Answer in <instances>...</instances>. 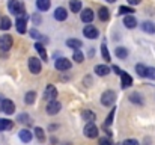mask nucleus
I'll use <instances>...</instances> for the list:
<instances>
[{"label": "nucleus", "mask_w": 155, "mask_h": 145, "mask_svg": "<svg viewBox=\"0 0 155 145\" xmlns=\"http://www.w3.org/2000/svg\"><path fill=\"white\" fill-rule=\"evenodd\" d=\"M8 9H9L11 14H14V15H17V17H21V15L27 14V12H26V6H24V3H23L21 0H9Z\"/></svg>", "instance_id": "f257e3e1"}, {"label": "nucleus", "mask_w": 155, "mask_h": 145, "mask_svg": "<svg viewBox=\"0 0 155 145\" xmlns=\"http://www.w3.org/2000/svg\"><path fill=\"white\" fill-rule=\"evenodd\" d=\"M114 101H116V92H114V91H111V89L104 91L103 95H101V104H103V106L110 107V106L114 104Z\"/></svg>", "instance_id": "f03ea898"}, {"label": "nucleus", "mask_w": 155, "mask_h": 145, "mask_svg": "<svg viewBox=\"0 0 155 145\" xmlns=\"http://www.w3.org/2000/svg\"><path fill=\"white\" fill-rule=\"evenodd\" d=\"M54 67H56V70L57 71H68V70H71V67H72V62L68 59V57H57L56 60H54Z\"/></svg>", "instance_id": "7ed1b4c3"}, {"label": "nucleus", "mask_w": 155, "mask_h": 145, "mask_svg": "<svg viewBox=\"0 0 155 145\" xmlns=\"http://www.w3.org/2000/svg\"><path fill=\"white\" fill-rule=\"evenodd\" d=\"M27 20H29V15L27 14H24V15H21V17H17V20H15V27H17V32L18 33H26L27 32Z\"/></svg>", "instance_id": "20e7f679"}, {"label": "nucleus", "mask_w": 155, "mask_h": 145, "mask_svg": "<svg viewBox=\"0 0 155 145\" xmlns=\"http://www.w3.org/2000/svg\"><path fill=\"white\" fill-rule=\"evenodd\" d=\"M14 44V38L11 35H2L0 36V51H9Z\"/></svg>", "instance_id": "39448f33"}, {"label": "nucleus", "mask_w": 155, "mask_h": 145, "mask_svg": "<svg viewBox=\"0 0 155 145\" xmlns=\"http://www.w3.org/2000/svg\"><path fill=\"white\" fill-rule=\"evenodd\" d=\"M83 35L86 38H89V40H97L100 36V30L95 26H92V24H86V27L83 29Z\"/></svg>", "instance_id": "423d86ee"}, {"label": "nucleus", "mask_w": 155, "mask_h": 145, "mask_svg": "<svg viewBox=\"0 0 155 145\" xmlns=\"http://www.w3.org/2000/svg\"><path fill=\"white\" fill-rule=\"evenodd\" d=\"M83 133H84V136L86 138H89V139H94V138H97L98 136V133H100V130H98V127L92 123V124H86L84 126V129H83Z\"/></svg>", "instance_id": "0eeeda50"}, {"label": "nucleus", "mask_w": 155, "mask_h": 145, "mask_svg": "<svg viewBox=\"0 0 155 145\" xmlns=\"http://www.w3.org/2000/svg\"><path fill=\"white\" fill-rule=\"evenodd\" d=\"M29 70H30L32 74H39L41 70H42L41 60L38 57H29Z\"/></svg>", "instance_id": "6e6552de"}, {"label": "nucleus", "mask_w": 155, "mask_h": 145, "mask_svg": "<svg viewBox=\"0 0 155 145\" xmlns=\"http://www.w3.org/2000/svg\"><path fill=\"white\" fill-rule=\"evenodd\" d=\"M60 109H62V104L57 100H53V101H48V104L45 107V112L48 115H57L60 112Z\"/></svg>", "instance_id": "1a4fd4ad"}, {"label": "nucleus", "mask_w": 155, "mask_h": 145, "mask_svg": "<svg viewBox=\"0 0 155 145\" xmlns=\"http://www.w3.org/2000/svg\"><path fill=\"white\" fill-rule=\"evenodd\" d=\"M94 11L91 9V8H84L81 12H80V18H81V21L83 23H86V24H91L92 21H94Z\"/></svg>", "instance_id": "9d476101"}, {"label": "nucleus", "mask_w": 155, "mask_h": 145, "mask_svg": "<svg viewBox=\"0 0 155 145\" xmlns=\"http://www.w3.org/2000/svg\"><path fill=\"white\" fill-rule=\"evenodd\" d=\"M56 97H57L56 86H54V85H47V88H45V91H44V98L48 100V101H53V100H56Z\"/></svg>", "instance_id": "9b49d317"}, {"label": "nucleus", "mask_w": 155, "mask_h": 145, "mask_svg": "<svg viewBox=\"0 0 155 145\" xmlns=\"http://www.w3.org/2000/svg\"><path fill=\"white\" fill-rule=\"evenodd\" d=\"M54 18L57 20V21H65L66 18H68V11L63 8V6H59V8H56L54 9Z\"/></svg>", "instance_id": "f8f14e48"}, {"label": "nucleus", "mask_w": 155, "mask_h": 145, "mask_svg": "<svg viewBox=\"0 0 155 145\" xmlns=\"http://www.w3.org/2000/svg\"><path fill=\"white\" fill-rule=\"evenodd\" d=\"M2 110H3L6 115H12V113H15V103H14L12 100H8V98H5Z\"/></svg>", "instance_id": "ddd939ff"}, {"label": "nucleus", "mask_w": 155, "mask_h": 145, "mask_svg": "<svg viewBox=\"0 0 155 145\" xmlns=\"http://www.w3.org/2000/svg\"><path fill=\"white\" fill-rule=\"evenodd\" d=\"M18 138H20V141H21V142H24V144H29V142L33 139V133H32L29 129H23V130H20V133H18Z\"/></svg>", "instance_id": "4468645a"}, {"label": "nucleus", "mask_w": 155, "mask_h": 145, "mask_svg": "<svg viewBox=\"0 0 155 145\" xmlns=\"http://www.w3.org/2000/svg\"><path fill=\"white\" fill-rule=\"evenodd\" d=\"M133 85V77L128 74V73H122V76H120V86H122V89H127V88H130Z\"/></svg>", "instance_id": "2eb2a0df"}, {"label": "nucleus", "mask_w": 155, "mask_h": 145, "mask_svg": "<svg viewBox=\"0 0 155 145\" xmlns=\"http://www.w3.org/2000/svg\"><path fill=\"white\" fill-rule=\"evenodd\" d=\"M35 50L38 51V54H39L41 60H44V62H47V60H48L47 50H45V47H44V44H42V43H36V44H35Z\"/></svg>", "instance_id": "dca6fc26"}, {"label": "nucleus", "mask_w": 155, "mask_h": 145, "mask_svg": "<svg viewBox=\"0 0 155 145\" xmlns=\"http://www.w3.org/2000/svg\"><path fill=\"white\" fill-rule=\"evenodd\" d=\"M128 98H130V101H131L133 104H137V106H143V104H145L143 97H142V94H139V92H131V94L128 95Z\"/></svg>", "instance_id": "f3484780"}, {"label": "nucleus", "mask_w": 155, "mask_h": 145, "mask_svg": "<svg viewBox=\"0 0 155 145\" xmlns=\"http://www.w3.org/2000/svg\"><path fill=\"white\" fill-rule=\"evenodd\" d=\"M124 26H125L127 29H134V27L137 26V18H136L134 15H127V17H124Z\"/></svg>", "instance_id": "a211bd4d"}, {"label": "nucleus", "mask_w": 155, "mask_h": 145, "mask_svg": "<svg viewBox=\"0 0 155 145\" xmlns=\"http://www.w3.org/2000/svg\"><path fill=\"white\" fill-rule=\"evenodd\" d=\"M81 118H83V121H86V124H92L97 119V115L92 110H83L81 112Z\"/></svg>", "instance_id": "6ab92c4d"}, {"label": "nucleus", "mask_w": 155, "mask_h": 145, "mask_svg": "<svg viewBox=\"0 0 155 145\" xmlns=\"http://www.w3.org/2000/svg\"><path fill=\"white\" fill-rule=\"evenodd\" d=\"M98 18L101 21H108L110 20V11H108V8L100 6V9H98Z\"/></svg>", "instance_id": "aec40b11"}, {"label": "nucleus", "mask_w": 155, "mask_h": 145, "mask_svg": "<svg viewBox=\"0 0 155 145\" xmlns=\"http://www.w3.org/2000/svg\"><path fill=\"white\" fill-rule=\"evenodd\" d=\"M50 6H51V0H36V8H38V11H41V12L48 11Z\"/></svg>", "instance_id": "412c9836"}, {"label": "nucleus", "mask_w": 155, "mask_h": 145, "mask_svg": "<svg viewBox=\"0 0 155 145\" xmlns=\"http://www.w3.org/2000/svg\"><path fill=\"white\" fill-rule=\"evenodd\" d=\"M94 71H95V74H97V76L104 77V76H107V74L110 73V68H108L107 65H95Z\"/></svg>", "instance_id": "4be33fe9"}, {"label": "nucleus", "mask_w": 155, "mask_h": 145, "mask_svg": "<svg viewBox=\"0 0 155 145\" xmlns=\"http://www.w3.org/2000/svg\"><path fill=\"white\" fill-rule=\"evenodd\" d=\"M14 126V123L9 119V118H0V132H5V130H11Z\"/></svg>", "instance_id": "5701e85b"}, {"label": "nucleus", "mask_w": 155, "mask_h": 145, "mask_svg": "<svg viewBox=\"0 0 155 145\" xmlns=\"http://www.w3.org/2000/svg\"><path fill=\"white\" fill-rule=\"evenodd\" d=\"M142 29H143V32L154 35L155 33V23H152V21H143V23H142Z\"/></svg>", "instance_id": "b1692460"}, {"label": "nucleus", "mask_w": 155, "mask_h": 145, "mask_svg": "<svg viewBox=\"0 0 155 145\" xmlns=\"http://www.w3.org/2000/svg\"><path fill=\"white\" fill-rule=\"evenodd\" d=\"M66 46L69 48H74V50H80L81 46H83V43L80 41V40H75V38H69V40H66Z\"/></svg>", "instance_id": "393cba45"}, {"label": "nucleus", "mask_w": 155, "mask_h": 145, "mask_svg": "<svg viewBox=\"0 0 155 145\" xmlns=\"http://www.w3.org/2000/svg\"><path fill=\"white\" fill-rule=\"evenodd\" d=\"M11 27H12V21H11V18L6 17V15L2 17V18H0V29H2V30H9Z\"/></svg>", "instance_id": "a878e982"}, {"label": "nucleus", "mask_w": 155, "mask_h": 145, "mask_svg": "<svg viewBox=\"0 0 155 145\" xmlns=\"http://www.w3.org/2000/svg\"><path fill=\"white\" fill-rule=\"evenodd\" d=\"M69 9L71 12H81V0H69Z\"/></svg>", "instance_id": "bb28decb"}, {"label": "nucleus", "mask_w": 155, "mask_h": 145, "mask_svg": "<svg viewBox=\"0 0 155 145\" xmlns=\"http://www.w3.org/2000/svg\"><path fill=\"white\" fill-rule=\"evenodd\" d=\"M136 73L139 77H148V67H145L143 64H137L136 65Z\"/></svg>", "instance_id": "cd10ccee"}, {"label": "nucleus", "mask_w": 155, "mask_h": 145, "mask_svg": "<svg viewBox=\"0 0 155 145\" xmlns=\"http://www.w3.org/2000/svg\"><path fill=\"white\" fill-rule=\"evenodd\" d=\"M35 100H36V92H35V91H29V92H26V95H24V103H26L27 106L33 104Z\"/></svg>", "instance_id": "c85d7f7f"}, {"label": "nucleus", "mask_w": 155, "mask_h": 145, "mask_svg": "<svg viewBox=\"0 0 155 145\" xmlns=\"http://www.w3.org/2000/svg\"><path fill=\"white\" fill-rule=\"evenodd\" d=\"M114 54H116L117 59H127V57H128V50L125 47H116Z\"/></svg>", "instance_id": "c756f323"}, {"label": "nucleus", "mask_w": 155, "mask_h": 145, "mask_svg": "<svg viewBox=\"0 0 155 145\" xmlns=\"http://www.w3.org/2000/svg\"><path fill=\"white\" fill-rule=\"evenodd\" d=\"M33 133H35V136H36V139H38L39 142H45V132H44V129H41V127H35Z\"/></svg>", "instance_id": "7c9ffc66"}, {"label": "nucleus", "mask_w": 155, "mask_h": 145, "mask_svg": "<svg viewBox=\"0 0 155 145\" xmlns=\"http://www.w3.org/2000/svg\"><path fill=\"white\" fill-rule=\"evenodd\" d=\"M72 60H75L77 64H81L84 60V54L81 53V50H74L72 53Z\"/></svg>", "instance_id": "2f4dec72"}, {"label": "nucleus", "mask_w": 155, "mask_h": 145, "mask_svg": "<svg viewBox=\"0 0 155 145\" xmlns=\"http://www.w3.org/2000/svg\"><path fill=\"white\" fill-rule=\"evenodd\" d=\"M17 121H18V123H21V124H30V123H32V119H30V115H29V113H20V115L17 116Z\"/></svg>", "instance_id": "473e14b6"}, {"label": "nucleus", "mask_w": 155, "mask_h": 145, "mask_svg": "<svg viewBox=\"0 0 155 145\" xmlns=\"http://www.w3.org/2000/svg\"><path fill=\"white\" fill-rule=\"evenodd\" d=\"M133 12H136L134 11V8H131V6H120L119 8V14L120 15H133Z\"/></svg>", "instance_id": "72a5a7b5"}, {"label": "nucleus", "mask_w": 155, "mask_h": 145, "mask_svg": "<svg viewBox=\"0 0 155 145\" xmlns=\"http://www.w3.org/2000/svg\"><path fill=\"white\" fill-rule=\"evenodd\" d=\"M101 54H103V59L105 62H110V53H108V48H107V44H105V43L101 44Z\"/></svg>", "instance_id": "f704fd0d"}, {"label": "nucleus", "mask_w": 155, "mask_h": 145, "mask_svg": "<svg viewBox=\"0 0 155 145\" xmlns=\"http://www.w3.org/2000/svg\"><path fill=\"white\" fill-rule=\"evenodd\" d=\"M114 112H116V109L114 107H111V112L108 113V116H107V119H105V123H104V129H107L108 126H111V123H113V118H114Z\"/></svg>", "instance_id": "c9c22d12"}, {"label": "nucleus", "mask_w": 155, "mask_h": 145, "mask_svg": "<svg viewBox=\"0 0 155 145\" xmlns=\"http://www.w3.org/2000/svg\"><path fill=\"white\" fill-rule=\"evenodd\" d=\"M29 35H30V38H33V40H41V38H42V35H41L36 29H30V30H29Z\"/></svg>", "instance_id": "e433bc0d"}, {"label": "nucleus", "mask_w": 155, "mask_h": 145, "mask_svg": "<svg viewBox=\"0 0 155 145\" xmlns=\"http://www.w3.org/2000/svg\"><path fill=\"white\" fill-rule=\"evenodd\" d=\"M32 21H33V24H41V23H42V17H41V15L36 12V14H33Z\"/></svg>", "instance_id": "4c0bfd02"}, {"label": "nucleus", "mask_w": 155, "mask_h": 145, "mask_svg": "<svg viewBox=\"0 0 155 145\" xmlns=\"http://www.w3.org/2000/svg\"><path fill=\"white\" fill-rule=\"evenodd\" d=\"M98 145H113V142L110 141V138H100Z\"/></svg>", "instance_id": "58836bf2"}, {"label": "nucleus", "mask_w": 155, "mask_h": 145, "mask_svg": "<svg viewBox=\"0 0 155 145\" xmlns=\"http://www.w3.org/2000/svg\"><path fill=\"white\" fill-rule=\"evenodd\" d=\"M148 77L151 80H155V68L154 67H148Z\"/></svg>", "instance_id": "ea45409f"}, {"label": "nucleus", "mask_w": 155, "mask_h": 145, "mask_svg": "<svg viewBox=\"0 0 155 145\" xmlns=\"http://www.w3.org/2000/svg\"><path fill=\"white\" fill-rule=\"evenodd\" d=\"M122 145H139V141H136V139H125Z\"/></svg>", "instance_id": "a19ab883"}, {"label": "nucleus", "mask_w": 155, "mask_h": 145, "mask_svg": "<svg viewBox=\"0 0 155 145\" xmlns=\"http://www.w3.org/2000/svg\"><path fill=\"white\" fill-rule=\"evenodd\" d=\"M111 70H113V71H114L117 76H122V73H124V71H122L119 67H116V65H111Z\"/></svg>", "instance_id": "79ce46f5"}, {"label": "nucleus", "mask_w": 155, "mask_h": 145, "mask_svg": "<svg viewBox=\"0 0 155 145\" xmlns=\"http://www.w3.org/2000/svg\"><path fill=\"white\" fill-rule=\"evenodd\" d=\"M57 129H59L57 124H50V126H48V130H50V132H54V130H57Z\"/></svg>", "instance_id": "37998d69"}, {"label": "nucleus", "mask_w": 155, "mask_h": 145, "mask_svg": "<svg viewBox=\"0 0 155 145\" xmlns=\"http://www.w3.org/2000/svg\"><path fill=\"white\" fill-rule=\"evenodd\" d=\"M131 6H134V5H139V3H142V0H127Z\"/></svg>", "instance_id": "c03bdc74"}, {"label": "nucleus", "mask_w": 155, "mask_h": 145, "mask_svg": "<svg viewBox=\"0 0 155 145\" xmlns=\"http://www.w3.org/2000/svg\"><path fill=\"white\" fill-rule=\"evenodd\" d=\"M84 83H86V86H89L87 83H92V79H91L89 76H87V77H84Z\"/></svg>", "instance_id": "a18cd8bd"}, {"label": "nucleus", "mask_w": 155, "mask_h": 145, "mask_svg": "<svg viewBox=\"0 0 155 145\" xmlns=\"http://www.w3.org/2000/svg\"><path fill=\"white\" fill-rule=\"evenodd\" d=\"M3 101H5V98H3V95L0 94V112H2V107H3Z\"/></svg>", "instance_id": "49530a36"}, {"label": "nucleus", "mask_w": 155, "mask_h": 145, "mask_svg": "<svg viewBox=\"0 0 155 145\" xmlns=\"http://www.w3.org/2000/svg\"><path fill=\"white\" fill-rule=\"evenodd\" d=\"M105 2H107V3H114L116 0H105Z\"/></svg>", "instance_id": "de8ad7c7"}, {"label": "nucleus", "mask_w": 155, "mask_h": 145, "mask_svg": "<svg viewBox=\"0 0 155 145\" xmlns=\"http://www.w3.org/2000/svg\"><path fill=\"white\" fill-rule=\"evenodd\" d=\"M65 145H69V144H65Z\"/></svg>", "instance_id": "09e8293b"}]
</instances>
